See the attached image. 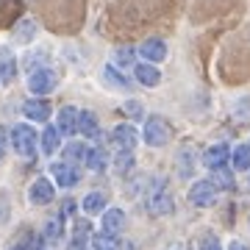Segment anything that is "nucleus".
I'll list each match as a JSON object with an SVG mask.
<instances>
[{"mask_svg": "<svg viewBox=\"0 0 250 250\" xmlns=\"http://www.w3.org/2000/svg\"><path fill=\"white\" fill-rule=\"evenodd\" d=\"M9 142H11V147H14L17 156L31 161L36 156V147H39V134H36L28 123H17V125H11Z\"/></svg>", "mask_w": 250, "mask_h": 250, "instance_id": "nucleus-1", "label": "nucleus"}, {"mask_svg": "<svg viewBox=\"0 0 250 250\" xmlns=\"http://www.w3.org/2000/svg\"><path fill=\"white\" fill-rule=\"evenodd\" d=\"M142 139L147 147H164V145L172 139V128L164 117L153 114L145 120V128H142Z\"/></svg>", "mask_w": 250, "mask_h": 250, "instance_id": "nucleus-2", "label": "nucleus"}, {"mask_svg": "<svg viewBox=\"0 0 250 250\" xmlns=\"http://www.w3.org/2000/svg\"><path fill=\"white\" fill-rule=\"evenodd\" d=\"M28 92L31 95H36V98H45V95H50V92L59 86V72L47 64V67H39V70L28 72Z\"/></svg>", "mask_w": 250, "mask_h": 250, "instance_id": "nucleus-3", "label": "nucleus"}, {"mask_svg": "<svg viewBox=\"0 0 250 250\" xmlns=\"http://www.w3.org/2000/svg\"><path fill=\"white\" fill-rule=\"evenodd\" d=\"M172 208H175V200L167 192L164 181H156V187L147 192V211L153 217H164V214H172Z\"/></svg>", "mask_w": 250, "mask_h": 250, "instance_id": "nucleus-4", "label": "nucleus"}, {"mask_svg": "<svg viewBox=\"0 0 250 250\" xmlns=\"http://www.w3.org/2000/svg\"><path fill=\"white\" fill-rule=\"evenodd\" d=\"M50 181H53L56 187L62 189H72L81 184V170L75 164H67V161H56L50 164Z\"/></svg>", "mask_w": 250, "mask_h": 250, "instance_id": "nucleus-5", "label": "nucleus"}, {"mask_svg": "<svg viewBox=\"0 0 250 250\" xmlns=\"http://www.w3.org/2000/svg\"><path fill=\"white\" fill-rule=\"evenodd\" d=\"M187 197H189V203L197 206V208H208V206H214V200H217V187L208 178H200L189 187Z\"/></svg>", "mask_w": 250, "mask_h": 250, "instance_id": "nucleus-6", "label": "nucleus"}, {"mask_svg": "<svg viewBox=\"0 0 250 250\" xmlns=\"http://www.w3.org/2000/svg\"><path fill=\"white\" fill-rule=\"evenodd\" d=\"M108 142L114 145L117 150H131V153H134L136 142H139V131H136L131 123H120V125H114V128H111Z\"/></svg>", "mask_w": 250, "mask_h": 250, "instance_id": "nucleus-7", "label": "nucleus"}, {"mask_svg": "<svg viewBox=\"0 0 250 250\" xmlns=\"http://www.w3.org/2000/svg\"><path fill=\"white\" fill-rule=\"evenodd\" d=\"M28 200L34 206H47V203H53L56 200V184L50 178H36L31 187H28Z\"/></svg>", "mask_w": 250, "mask_h": 250, "instance_id": "nucleus-8", "label": "nucleus"}, {"mask_svg": "<svg viewBox=\"0 0 250 250\" xmlns=\"http://www.w3.org/2000/svg\"><path fill=\"white\" fill-rule=\"evenodd\" d=\"M228 159H231V147H228L225 142H217V145H211V147H206L203 150L200 164L214 172V170H223L225 164H228Z\"/></svg>", "mask_w": 250, "mask_h": 250, "instance_id": "nucleus-9", "label": "nucleus"}, {"mask_svg": "<svg viewBox=\"0 0 250 250\" xmlns=\"http://www.w3.org/2000/svg\"><path fill=\"white\" fill-rule=\"evenodd\" d=\"M50 114H53V108H50L47 98H31L22 103V117L31 120V123H47Z\"/></svg>", "mask_w": 250, "mask_h": 250, "instance_id": "nucleus-10", "label": "nucleus"}, {"mask_svg": "<svg viewBox=\"0 0 250 250\" xmlns=\"http://www.w3.org/2000/svg\"><path fill=\"white\" fill-rule=\"evenodd\" d=\"M136 53L142 56L147 64H159L167 59V42L159 39V36H150V39H145L142 45L136 47Z\"/></svg>", "mask_w": 250, "mask_h": 250, "instance_id": "nucleus-11", "label": "nucleus"}, {"mask_svg": "<svg viewBox=\"0 0 250 250\" xmlns=\"http://www.w3.org/2000/svg\"><path fill=\"white\" fill-rule=\"evenodd\" d=\"M78 134H83L86 139H95L98 145H103V131H100V120L95 111H89V108L78 111Z\"/></svg>", "mask_w": 250, "mask_h": 250, "instance_id": "nucleus-12", "label": "nucleus"}, {"mask_svg": "<svg viewBox=\"0 0 250 250\" xmlns=\"http://www.w3.org/2000/svg\"><path fill=\"white\" fill-rule=\"evenodd\" d=\"M78 111L81 108H75V106H62L59 114H56V128H59V134L67 136V139L78 134Z\"/></svg>", "mask_w": 250, "mask_h": 250, "instance_id": "nucleus-13", "label": "nucleus"}, {"mask_svg": "<svg viewBox=\"0 0 250 250\" xmlns=\"http://www.w3.org/2000/svg\"><path fill=\"white\" fill-rule=\"evenodd\" d=\"M134 78H136V83H142V86L153 89V86H159L161 83V70L156 67V64L139 62V64H134Z\"/></svg>", "mask_w": 250, "mask_h": 250, "instance_id": "nucleus-14", "label": "nucleus"}, {"mask_svg": "<svg viewBox=\"0 0 250 250\" xmlns=\"http://www.w3.org/2000/svg\"><path fill=\"white\" fill-rule=\"evenodd\" d=\"M100 228H103V233H120L125 228V211L123 208H117V206H111V208H106L103 214H100Z\"/></svg>", "mask_w": 250, "mask_h": 250, "instance_id": "nucleus-15", "label": "nucleus"}, {"mask_svg": "<svg viewBox=\"0 0 250 250\" xmlns=\"http://www.w3.org/2000/svg\"><path fill=\"white\" fill-rule=\"evenodd\" d=\"M108 161H111V156L106 153V147H103V145H92V147H86V156H83V164H86V170L103 172V170L108 167Z\"/></svg>", "mask_w": 250, "mask_h": 250, "instance_id": "nucleus-16", "label": "nucleus"}, {"mask_svg": "<svg viewBox=\"0 0 250 250\" xmlns=\"http://www.w3.org/2000/svg\"><path fill=\"white\" fill-rule=\"evenodd\" d=\"M100 78H103V83H106L108 89L131 92V81L125 78V75H123L120 70H117L114 64H106V67H103V72H100Z\"/></svg>", "mask_w": 250, "mask_h": 250, "instance_id": "nucleus-17", "label": "nucleus"}, {"mask_svg": "<svg viewBox=\"0 0 250 250\" xmlns=\"http://www.w3.org/2000/svg\"><path fill=\"white\" fill-rule=\"evenodd\" d=\"M59 145H62V134H59V128L45 123V131L39 134V150L45 153V156H53V153L59 150Z\"/></svg>", "mask_w": 250, "mask_h": 250, "instance_id": "nucleus-18", "label": "nucleus"}, {"mask_svg": "<svg viewBox=\"0 0 250 250\" xmlns=\"http://www.w3.org/2000/svg\"><path fill=\"white\" fill-rule=\"evenodd\" d=\"M106 206H108V200H106L103 192H89V195L81 200V208H83V214H86V217L103 214V211H106Z\"/></svg>", "mask_w": 250, "mask_h": 250, "instance_id": "nucleus-19", "label": "nucleus"}, {"mask_svg": "<svg viewBox=\"0 0 250 250\" xmlns=\"http://www.w3.org/2000/svg\"><path fill=\"white\" fill-rule=\"evenodd\" d=\"M195 164H197L195 147H181V150H178V175H181V178H192Z\"/></svg>", "mask_w": 250, "mask_h": 250, "instance_id": "nucleus-20", "label": "nucleus"}, {"mask_svg": "<svg viewBox=\"0 0 250 250\" xmlns=\"http://www.w3.org/2000/svg\"><path fill=\"white\" fill-rule=\"evenodd\" d=\"M17 78V59L9 50H0V83H11Z\"/></svg>", "mask_w": 250, "mask_h": 250, "instance_id": "nucleus-21", "label": "nucleus"}, {"mask_svg": "<svg viewBox=\"0 0 250 250\" xmlns=\"http://www.w3.org/2000/svg\"><path fill=\"white\" fill-rule=\"evenodd\" d=\"M228 161H231V167L236 172H248L250 170V145H236Z\"/></svg>", "mask_w": 250, "mask_h": 250, "instance_id": "nucleus-22", "label": "nucleus"}, {"mask_svg": "<svg viewBox=\"0 0 250 250\" xmlns=\"http://www.w3.org/2000/svg\"><path fill=\"white\" fill-rule=\"evenodd\" d=\"M134 161H136V156L131 150H117L114 156H111V167H114V172H120V175H125V172H131L134 170Z\"/></svg>", "mask_w": 250, "mask_h": 250, "instance_id": "nucleus-23", "label": "nucleus"}, {"mask_svg": "<svg viewBox=\"0 0 250 250\" xmlns=\"http://www.w3.org/2000/svg\"><path fill=\"white\" fill-rule=\"evenodd\" d=\"M39 236H42V242H45V248H47V245H56V242H62V236H64L62 220H47Z\"/></svg>", "mask_w": 250, "mask_h": 250, "instance_id": "nucleus-24", "label": "nucleus"}, {"mask_svg": "<svg viewBox=\"0 0 250 250\" xmlns=\"http://www.w3.org/2000/svg\"><path fill=\"white\" fill-rule=\"evenodd\" d=\"M62 156H64L62 161L78 167V161H83V156H86V145H83V142H67V147L62 150Z\"/></svg>", "mask_w": 250, "mask_h": 250, "instance_id": "nucleus-25", "label": "nucleus"}, {"mask_svg": "<svg viewBox=\"0 0 250 250\" xmlns=\"http://www.w3.org/2000/svg\"><path fill=\"white\" fill-rule=\"evenodd\" d=\"M136 47H117L114 50V67L117 70H120V67H131V70H134V64H136Z\"/></svg>", "mask_w": 250, "mask_h": 250, "instance_id": "nucleus-26", "label": "nucleus"}, {"mask_svg": "<svg viewBox=\"0 0 250 250\" xmlns=\"http://www.w3.org/2000/svg\"><path fill=\"white\" fill-rule=\"evenodd\" d=\"M92 250H120V239L114 233H92Z\"/></svg>", "mask_w": 250, "mask_h": 250, "instance_id": "nucleus-27", "label": "nucleus"}, {"mask_svg": "<svg viewBox=\"0 0 250 250\" xmlns=\"http://www.w3.org/2000/svg\"><path fill=\"white\" fill-rule=\"evenodd\" d=\"M89 236H92L89 217H81V220L72 223V239H75V242H89Z\"/></svg>", "mask_w": 250, "mask_h": 250, "instance_id": "nucleus-28", "label": "nucleus"}, {"mask_svg": "<svg viewBox=\"0 0 250 250\" xmlns=\"http://www.w3.org/2000/svg\"><path fill=\"white\" fill-rule=\"evenodd\" d=\"M22 67H25V72H34V70H39V67H47V53L45 50L28 53L25 59H22Z\"/></svg>", "mask_w": 250, "mask_h": 250, "instance_id": "nucleus-29", "label": "nucleus"}, {"mask_svg": "<svg viewBox=\"0 0 250 250\" xmlns=\"http://www.w3.org/2000/svg\"><path fill=\"white\" fill-rule=\"evenodd\" d=\"M34 31H36L34 22H31V20H22V22L17 25V31H14V39L25 45V42H31V39H34Z\"/></svg>", "mask_w": 250, "mask_h": 250, "instance_id": "nucleus-30", "label": "nucleus"}, {"mask_svg": "<svg viewBox=\"0 0 250 250\" xmlns=\"http://www.w3.org/2000/svg\"><path fill=\"white\" fill-rule=\"evenodd\" d=\"M214 187H220V189H233V178H231V172L225 170H214V178H208Z\"/></svg>", "mask_w": 250, "mask_h": 250, "instance_id": "nucleus-31", "label": "nucleus"}, {"mask_svg": "<svg viewBox=\"0 0 250 250\" xmlns=\"http://www.w3.org/2000/svg\"><path fill=\"white\" fill-rule=\"evenodd\" d=\"M197 250H223V245L214 233H203V236H197Z\"/></svg>", "mask_w": 250, "mask_h": 250, "instance_id": "nucleus-32", "label": "nucleus"}, {"mask_svg": "<svg viewBox=\"0 0 250 250\" xmlns=\"http://www.w3.org/2000/svg\"><path fill=\"white\" fill-rule=\"evenodd\" d=\"M123 111H125L128 117H134V120L145 117V108H142V103H139V100H125V103H123Z\"/></svg>", "mask_w": 250, "mask_h": 250, "instance_id": "nucleus-33", "label": "nucleus"}, {"mask_svg": "<svg viewBox=\"0 0 250 250\" xmlns=\"http://www.w3.org/2000/svg\"><path fill=\"white\" fill-rule=\"evenodd\" d=\"M67 250H89V242H75L72 239L70 245H67Z\"/></svg>", "mask_w": 250, "mask_h": 250, "instance_id": "nucleus-34", "label": "nucleus"}, {"mask_svg": "<svg viewBox=\"0 0 250 250\" xmlns=\"http://www.w3.org/2000/svg\"><path fill=\"white\" fill-rule=\"evenodd\" d=\"M228 250H250V245H245V242H239V239H233V242H228Z\"/></svg>", "mask_w": 250, "mask_h": 250, "instance_id": "nucleus-35", "label": "nucleus"}, {"mask_svg": "<svg viewBox=\"0 0 250 250\" xmlns=\"http://www.w3.org/2000/svg\"><path fill=\"white\" fill-rule=\"evenodd\" d=\"M75 200H64V208H62V214H72V211H75Z\"/></svg>", "mask_w": 250, "mask_h": 250, "instance_id": "nucleus-36", "label": "nucleus"}, {"mask_svg": "<svg viewBox=\"0 0 250 250\" xmlns=\"http://www.w3.org/2000/svg\"><path fill=\"white\" fill-rule=\"evenodd\" d=\"M3 153H6V139H3V134H0V159H3Z\"/></svg>", "mask_w": 250, "mask_h": 250, "instance_id": "nucleus-37", "label": "nucleus"}, {"mask_svg": "<svg viewBox=\"0 0 250 250\" xmlns=\"http://www.w3.org/2000/svg\"><path fill=\"white\" fill-rule=\"evenodd\" d=\"M9 250H28V248H25V245H22V242H17V245H11Z\"/></svg>", "mask_w": 250, "mask_h": 250, "instance_id": "nucleus-38", "label": "nucleus"}, {"mask_svg": "<svg viewBox=\"0 0 250 250\" xmlns=\"http://www.w3.org/2000/svg\"><path fill=\"white\" fill-rule=\"evenodd\" d=\"M170 250H187V245H172Z\"/></svg>", "mask_w": 250, "mask_h": 250, "instance_id": "nucleus-39", "label": "nucleus"}, {"mask_svg": "<svg viewBox=\"0 0 250 250\" xmlns=\"http://www.w3.org/2000/svg\"><path fill=\"white\" fill-rule=\"evenodd\" d=\"M248 178H250V170H248Z\"/></svg>", "mask_w": 250, "mask_h": 250, "instance_id": "nucleus-40", "label": "nucleus"}, {"mask_svg": "<svg viewBox=\"0 0 250 250\" xmlns=\"http://www.w3.org/2000/svg\"><path fill=\"white\" fill-rule=\"evenodd\" d=\"M248 225H250V217H248Z\"/></svg>", "mask_w": 250, "mask_h": 250, "instance_id": "nucleus-41", "label": "nucleus"}, {"mask_svg": "<svg viewBox=\"0 0 250 250\" xmlns=\"http://www.w3.org/2000/svg\"><path fill=\"white\" fill-rule=\"evenodd\" d=\"M248 145H250V142H248Z\"/></svg>", "mask_w": 250, "mask_h": 250, "instance_id": "nucleus-42", "label": "nucleus"}]
</instances>
